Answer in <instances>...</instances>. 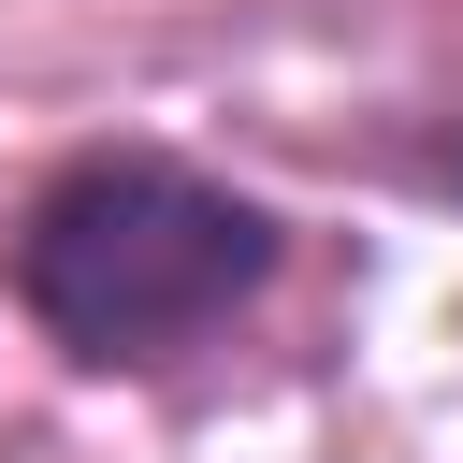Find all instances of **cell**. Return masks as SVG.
<instances>
[{"label":"cell","mask_w":463,"mask_h":463,"mask_svg":"<svg viewBox=\"0 0 463 463\" xmlns=\"http://www.w3.org/2000/svg\"><path fill=\"white\" fill-rule=\"evenodd\" d=\"M275 260H289L275 203H246L232 174H203L174 145H72L14 203V304L87 376L203 347L217 318H246L275 289Z\"/></svg>","instance_id":"cell-1"}]
</instances>
